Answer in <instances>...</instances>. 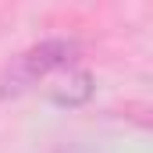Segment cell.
Returning a JSON list of instances; mask_svg holds the SVG:
<instances>
[{
	"instance_id": "6da1fadb",
	"label": "cell",
	"mask_w": 153,
	"mask_h": 153,
	"mask_svg": "<svg viewBox=\"0 0 153 153\" xmlns=\"http://www.w3.org/2000/svg\"><path fill=\"white\" fill-rule=\"evenodd\" d=\"M78 46L75 39H43L36 46H29L25 53H18L11 61V68L4 71L0 82V96H18L25 93L29 85H36L39 78L57 75V71H68L78 61Z\"/></svg>"
},
{
	"instance_id": "7a4b0ae2",
	"label": "cell",
	"mask_w": 153,
	"mask_h": 153,
	"mask_svg": "<svg viewBox=\"0 0 153 153\" xmlns=\"http://www.w3.org/2000/svg\"><path fill=\"white\" fill-rule=\"evenodd\" d=\"M93 96V75L89 71H75V75H68V82L61 85V89H53V103L57 107H78V103H85Z\"/></svg>"
}]
</instances>
